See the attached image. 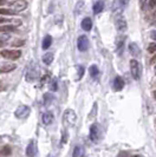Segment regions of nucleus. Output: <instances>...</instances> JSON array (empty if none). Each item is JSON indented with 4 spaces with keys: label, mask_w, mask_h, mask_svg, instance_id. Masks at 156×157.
Returning a JSON list of instances; mask_svg holds the SVG:
<instances>
[{
    "label": "nucleus",
    "mask_w": 156,
    "mask_h": 157,
    "mask_svg": "<svg viewBox=\"0 0 156 157\" xmlns=\"http://www.w3.org/2000/svg\"><path fill=\"white\" fill-rule=\"evenodd\" d=\"M77 121V115L72 109H68L63 113V123L66 126H72Z\"/></svg>",
    "instance_id": "obj_1"
},
{
    "label": "nucleus",
    "mask_w": 156,
    "mask_h": 157,
    "mask_svg": "<svg viewBox=\"0 0 156 157\" xmlns=\"http://www.w3.org/2000/svg\"><path fill=\"white\" fill-rule=\"evenodd\" d=\"M30 113H31V108L27 106V105H20L14 111V116L18 119H25V118H27L30 116Z\"/></svg>",
    "instance_id": "obj_2"
},
{
    "label": "nucleus",
    "mask_w": 156,
    "mask_h": 157,
    "mask_svg": "<svg viewBox=\"0 0 156 157\" xmlns=\"http://www.w3.org/2000/svg\"><path fill=\"white\" fill-rule=\"evenodd\" d=\"M21 53H23V52L19 51V50H2V51L0 52V56L4 57V58H6V59L16 60V59L21 57Z\"/></svg>",
    "instance_id": "obj_3"
},
{
    "label": "nucleus",
    "mask_w": 156,
    "mask_h": 157,
    "mask_svg": "<svg viewBox=\"0 0 156 157\" xmlns=\"http://www.w3.org/2000/svg\"><path fill=\"white\" fill-rule=\"evenodd\" d=\"M130 72H131V76L134 77V79L138 80L141 78V66L140 63L136 59L130 60Z\"/></svg>",
    "instance_id": "obj_4"
},
{
    "label": "nucleus",
    "mask_w": 156,
    "mask_h": 157,
    "mask_svg": "<svg viewBox=\"0 0 156 157\" xmlns=\"http://www.w3.org/2000/svg\"><path fill=\"white\" fill-rule=\"evenodd\" d=\"M90 140L94 142V143H98L99 141V137H101V129H99V125L98 124H92L90 126Z\"/></svg>",
    "instance_id": "obj_5"
},
{
    "label": "nucleus",
    "mask_w": 156,
    "mask_h": 157,
    "mask_svg": "<svg viewBox=\"0 0 156 157\" xmlns=\"http://www.w3.org/2000/svg\"><path fill=\"white\" fill-rule=\"evenodd\" d=\"M115 25H116V29L118 32H125L128 26H127V20L123 16H119L116 18V21H115Z\"/></svg>",
    "instance_id": "obj_6"
},
{
    "label": "nucleus",
    "mask_w": 156,
    "mask_h": 157,
    "mask_svg": "<svg viewBox=\"0 0 156 157\" xmlns=\"http://www.w3.org/2000/svg\"><path fill=\"white\" fill-rule=\"evenodd\" d=\"M77 47L80 52H84L89 48V39L86 36H80L77 40Z\"/></svg>",
    "instance_id": "obj_7"
},
{
    "label": "nucleus",
    "mask_w": 156,
    "mask_h": 157,
    "mask_svg": "<svg viewBox=\"0 0 156 157\" xmlns=\"http://www.w3.org/2000/svg\"><path fill=\"white\" fill-rule=\"evenodd\" d=\"M38 77V70L37 69H34V67H30L27 72H26V76H25V79H26V82H29V83H32V82H34L36 79Z\"/></svg>",
    "instance_id": "obj_8"
},
{
    "label": "nucleus",
    "mask_w": 156,
    "mask_h": 157,
    "mask_svg": "<svg viewBox=\"0 0 156 157\" xmlns=\"http://www.w3.org/2000/svg\"><path fill=\"white\" fill-rule=\"evenodd\" d=\"M36 152H37V147H36V142L30 141V143L27 144V148H26V156L27 157H34L36 156Z\"/></svg>",
    "instance_id": "obj_9"
},
{
    "label": "nucleus",
    "mask_w": 156,
    "mask_h": 157,
    "mask_svg": "<svg viewBox=\"0 0 156 157\" xmlns=\"http://www.w3.org/2000/svg\"><path fill=\"white\" fill-rule=\"evenodd\" d=\"M17 65L12 63H4L0 65V73H8L11 71L16 70Z\"/></svg>",
    "instance_id": "obj_10"
},
{
    "label": "nucleus",
    "mask_w": 156,
    "mask_h": 157,
    "mask_svg": "<svg viewBox=\"0 0 156 157\" xmlns=\"http://www.w3.org/2000/svg\"><path fill=\"white\" fill-rule=\"evenodd\" d=\"M112 86L115 91H121L123 87H124V80L121 78V77H116L114 79V83H112Z\"/></svg>",
    "instance_id": "obj_11"
},
{
    "label": "nucleus",
    "mask_w": 156,
    "mask_h": 157,
    "mask_svg": "<svg viewBox=\"0 0 156 157\" xmlns=\"http://www.w3.org/2000/svg\"><path fill=\"white\" fill-rule=\"evenodd\" d=\"M41 121H43V124H44V125H50V124L53 122V113L50 112V111L45 112V113L43 115V117H41Z\"/></svg>",
    "instance_id": "obj_12"
},
{
    "label": "nucleus",
    "mask_w": 156,
    "mask_h": 157,
    "mask_svg": "<svg viewBox=\"0 0 156 157\" xmlns=\"http://www.w3.org/2000/svg\"><path fill=\"white\" fill-rule=\"evenodd\" d=\"M103 10H104V1H103V0H98V1H96V2L94 4V6H92V11H94L95 14L101 13Z\"/></svg>",
    "instance_id": "obj_13"
},
{
    "label": "nucleus",
    "mask_w": 156,
    "mask_h": 157,
    "mask_svg": "<svg viewBox=\"0 0 156 157\" xmlns=\"http://www.w3.org/2000/svg\"><path fill=\"white\" fill-rule=\"evenodd\" d=\"M91 27H92V21H91V19H90V18H84V19L82 20V29H83L84 31H90Z\"/></svg>",
    "instance_id": "obj_14"
},
{
    "label": "nucleus",
    "mask_w": 156,
    "mask_h": 157,
    "mask_svg": "<svg viewBox=\"0 0 156 157\" xmlns=\"http://www.w3.org/2000/svg\"><path fill=\"white\" fill-rule=\"evenodd\" d=\"M53 58H55V56L52 52H49V53H45V55L43 56V63L45 64V65H50V64L53 62Z\"/></svg>",
    "instance_id": "obj_15"
},
{
    "label": "nucleus",
    "mask_w": 156,
    "mask_h": 157,
    "mask_svg": "<svg viewBox=\"0 0 156 157\" xmlns=\"http://www.w3.org/2000/svg\"><path fill=\"white\" fill-rule=\"evenodd\" d=\"M72 157H84V148L80 145L75 147L73 152H72Z\"/></svg>",
    "instance_id": "obj_16"
},
{
    "label": "nucleus",
    "mask_w": 156,
    "mask_h": 157,
    "mask_svg": "<svg viewBox=\"0 0 156 157\" xmlns=\"http://www.w3.org/2000/svg\"><path fill=\"white\" fill-rule=\"evenodd\" d=\"M129 50H130V53L134 56V57H138L140 56V47L137 46V44H135V43H131L130 45H129Z\"/></svg>",
    "instance_id": "obj_17"
},
{
    "label": "nucleus",
    "mask_w": 156,
    "mask_h": 157,
    "mask_svg": "<svg viewBox=\"0 0 156 157\" xmlns=\"http://www.w3.org/2000/svg\"><path fill=\"white\" fill-rule=\"evenodd\" d=\"M51 44H52V37L47 34V36L44 37V39H43V45H41V47L44 50H46V48H49V47L51 46Z\"/></svg>",
    "instance_id": "obj_18"
},
{
    "label": "nucleus",
    "mask_w": 156,
    "mask_h": 157,
    "mask_svg": "<svg viewBox=\"0 0 156 157\" xmlns=\"http://www.w3.org/2000/svg\"><path fill=\"white\" fill-rule=\"evenodd\" d=\"M12 6L14 7V11H23L24 8L26 7V2L25 1H19V2H14V4H12Z\"/></svg>",
    "instance_id": "obj_19"
},
{
    "label": "nucleus",
    "mask_w": 156,
    "mask_h": 157,
    "mask_svg": "<svg viewBox=\"0 0 156 157\" xmlns=\"http://www.w3.org/2000/svg\"><path fill=\"white\" fill-rule=\"evenodd\" d=\"M17 11L14 10H10V8H0V14H4V16H13L16 14Z\"/></svg>",
    "instance_id": "obj_20"
},
{
    "label": "nucleus",
    "mask_w": 156,
    "mask_h": 157,
    "mask_svg": "<svg viewBox=\"0 0 156 157\" xmlns=\"http://www.w3.org/2000/svg\"><path fill=\"white\" fill-rule=\"evenodd\" d=\"M76 70H77V77H76V80H80L83 75H84V67L82 65H77L76 66Z\"/></svg>",
    "instance_id": "obj_21"
},
{
    "label": "nucleus",
    "mask_w": 156,
    "mask_h": 157,
    "mask_svg": "<svg viewBox=\"0 0 156 157\" xmlns=\"http://www.w3.org/2000/svg\"><path fill=\"white\" fill-rule=\"evenodd\" d=\"M16 30V26L13 25H2L0 26V32H12Z\"/></svg>",
    "instance_id": "obj_22"
},
{
    "label": "nucleus",
    "mask_w": 156,
    "mask_h": 157,
    "mask_svg": "<svg viewBox=\"0 0 156 157\" xmlns=\"http://www.w3.org/2000/svg\"><path fill=\"white\" fill-rule=\"evenodd\" d=\"M49 84H50V85H49V86H50V90H51L52 92L57 91V89H58V82H57V79H56V78L51 79Z\"/></svg>",
    "instance_id": "obj_23"
},
{
    "label": "nucleus",
    "mask_w": 156,
    "mask_h": 157,
    "mask_svg": "<svg viewBox=\"0 0 156 157\" xmlns=\"http://www.w3.org/2000/svg\"><path fill=\"white\" fill-rule=\"evenodd\" d=\"M89 72H90V75H91L92 77H96V76L99 73V70H98L97 65H91L90 69H89Z\"/></svg>",
    "instance_id": "obj_24"
},
{
    "label": "nucleus",
    "mask_w": 156,
    "mask_h": 157,
    "mask_svg": "<svg viewBox=\"0 0 156 157\" xmlns=\"http://www.w3.org/2000/svg\"><path fill=\"white\" fill-rule=\"evenodd\" d=\"M52 101H53V96H52L51 94H44V104H45V105H49Z\"/></svg>",
    "instance_id": "obj_25"
},
{
    "label": "nucleus",
    "mask_w": 156,
    "mask_h": 157,
    "mask_svg": "<svg viewBox=\"0 0 156 157\" xmlns=\"http://www.w3.org/2000/svg\"><path fill=\"white\" fill-rule=\"evenodd\" d=\"M96 115H97V103H95V104H94L92 110H91L90 115H89V119H90V121H92V119L96 117Z\"/></svg>",
    "instance_id": "obj_26"
},
{
    "label": "nucleus",
    "mask_w": 156,
    "mask_h": 157,
    "mask_svg": "<svg viewBox=\"0 0 156 157\" xmlns=\"http://www.w3.org/2000/svg\"><path fill=\"white\" fill-rule=\"evenodd\" d=\"M10 154H11V148L10 147H4L0 150V155H2V156H8Z\"/></svg>",
    "instance_id": "obj_27"
},
{
    "label": "nucleus",
    "mask_w": 156,
    "mask_h": 157,
    "mask_svg": "<svg viewBox=\"0 0 156 157\" xmlns=\"http://www.w3.org/2000/svg\"><path fill=\"white\" fill-rule=\"evenodd\" d=\"M46 83H50V75L47 73L45 76H43L41 79H40V84L41 85H44V84H46Z\"/></svg>",
    "instance_id": "obj_28"
},
{
    "label": "nucleus",
    "mask_w": 156,
    "mask_h": 157,
    "mask_svg": "<svg viewBox=\"0 0 156 157\" xmlns=\"http://www.w3.org/2000/svg\"><path fill=\"white\" fill-rule=\"evenodd\" d=\"M148 52L149 53H156V43H151V44H149Z\"/></svg>",
    "instance_id": "obj_29"
},
{
    "label": "nucleus",
    "mask_w": 156,
    "mask_h": 157,
    "mask_svg": "<svg viewBox=\"0 0 156 157\" xmlns=\"http://www.w3.org/2000/svg\"><path fill=\"white\" fill-rule=\"evenodd\" d=\"M24 44H25V40H14L13 43H12V45L14 47H20V46H23Z\"/></svg>",
    "instance_id": "obj_30"
},
{
    "label": "nucleus",
    "mask_w": 156,
    "mask_h": 157,
    "mask_svg": "<svg viewBox=\"0 0 156 157\" xmlns=\"http://www.w3.org/2000/svg\"><path fill=\"white\" fill-rule=\"evenodd\" d=\"M83 5H84V4H83L82 1H79V2L77 4V7H76V14H79V13L82 12V8H83Z\"/></svg>",
    "instance_id": "obj_31"
},
{
    "label": "nucleus",
    "mask_w": 156,
    "mask_h": 157,
    "mask_svg": "<svg viewBox=\"0 0 156 157\" xmlns=\"http://www.w3.org/2000/svg\"><path fill=\"white\" fill-rule=\"evenodd\" d=\"M68 132L63 131V137H62V143H68Z\"/></svg>",
    "instance_id": "obj_32"
},
{
    "label": "nucleus",
    "mask_w": 156,
    "mask_h": 157,
    "mask_svg": "<svg viewBox=\"0 0 156 157\" xmlns=\"http://www.w3.org/2000/svg\"><path fill=\"white\" fill-rule=\"evenodd\" d=\"M146 2H147V0H140V6L142 10L146 8Z\"/></svg>",
    "instance_id": "obj_33"
},
{
    "label": "nucleus",
    "mask_w": 156,
    "mask_h": 157,
    "mask_svg": "<svg viewBox=\"0 0 156 157\" xmlns=\"http://www.w3.org/2000/svg\"><path fill=\"white\" fill-rule=\"evenodd\" d=\"M149 6L151 8H155L156 7V0H150L149 1Z\"/></svg>",
    "instance_id": "obj_34"
},
{
    "label": "nucleus",
    "mask_w": 156,
    "mask_h": 157,
    "mask_svg": "<svg viewBox=\"0 0 156 157\" xmlns=\"http://www.w3.org/2000/svg\"><path fill=\"white\" fill-rule=\"evenodd\" d=\"M8 19H6V18H2V17H0V24H4V23H7Z\"/></svg>",
    "instance_id": "obj_35"
},
{
    "label": "nucleus",
    "mask_w": 156,
    "mask_h": 157,
    "mask_svg": "<svg viewBox=\"0 0 156 157\" xmlns=\"http://www.w3.org/2000/svg\"><path fill=\"white\" fill-rule=\"evenodd\" d=\"M119 2H121V5H123V6H125L128 2H129V0H119Z\"/></svg>",
    "instance_id": "obj_36"
},
{
    "label": "nucleus",
    "mask_w": 156,
    "mask_h": 157,
    "mask_svg": "<svg viewBox=\"0 0 156 157\" xmlns=\"http://www.w3.org/2000/svg\"><path fill=\"white\" fill-rule=\"evenodd\" d=\"M151 38H153L154 40H156V31L151 32Z\"/></svg>",
    "instance_id": "obj_37"
},
{
    "label": "nucleus",
    "mask_w": 156,
    "mask_h": 157,
    "mask_svg": "<svg viewBox=\"0 0 156 157\" xmlns=\"http://www.w3.org/2000/svg\"><path fill=\"white\" fill-rule=\"evenodd\" d=\"M5 4H6V0H0V6H2Z\"/></svg>",
    "instance_id": "obj_38"
},
{
    "label": "nucleus",
    "mask_w": 156,
    "mask_h": 157,
    "mask_svg": "<svg viewBox=\"0 0 156 157\" xmlns=\"http://www.w3.org/2000/svg\"><path fill=\"white\" fill-rule=\"evenodd\" d=\"M4 45H5V41H4V40L0 39V47H2Z\"/></svg>",
    "instance_id": "obj_39"
},
{
    "label": "nucleus",
    "mask_w": 156,
    "mask_h": 157,
    "mask_svg": "<svg viewBox=\"0 0 156 157\" xmlns=\"http://www.w3.org/2000/svg\"><path fill=\"white\" fill-rule=\"evenodd\" d=\"M156 62V57H154V58H153V59H151V60H150V63L151 64H154Z\"/></svg>",
    "instance_id": "obj_40"
},
{
    "label": "nucleus",
    "mask_w": 156,
    "mask_h": 157,
    "mask_svg": "<svg viewBox=\"0 0 156 157\" xmlns=\"http://www.w3.org/2000/svg\"><path fill=\"white\" fill-rule=\"evenodd\" d=\"M153 96H154V98H155V99H156V90H155V91H154V92H153Z\"/></svg>",
    "instance_id": "obj_41"
},
{
    "label": "nucleus",
    "mask_w": 156,
    "mask_h": 157,
    "mask_svg": "<svg viewBox=\"0 0 156 157\" xmlns=\"http://www.w3.org/2000/svg\"><path fill=\"white\" fill-rule=\"evenodd\" d=\"M47 157H55V156H53V155H51V154H49V155H47Z\"/></svg>",
    "instance_id": "obj_42"
},
{
    "label": "nucleus",
    "mask_w": 156,
    "mask_h": 157,
    "mask_svg": "<svg viewBox=\"0 0 156 157\" xmlns=\"http://www.w3.org/2000/svg\"><path fill=\"white\" fill-rule=\"evenodd\" d=\"M155 75H156V66H155Z\"/></svg>",
    "instance_id": "obj_43"
},
{
    "label": "nucleus",
    "mask_w": 156,
    "mask_h": 157,
    "mask_svg": "<svg viewBox=\"0 0 156 157\" xmlns=\"http://www.w3.org/2000/svg\"><path fill=\"white\" fill-rule=\"evenodd\" d=\"M155 122H156V119H155Z\"/></svg>",
    "instance_id": "obj_44"
}]
</instances>
